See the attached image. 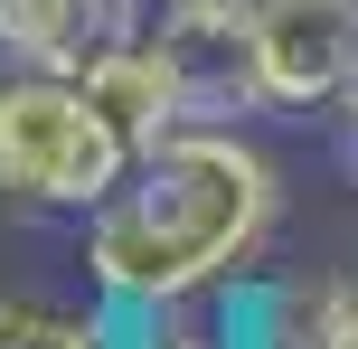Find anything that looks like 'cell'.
Listing matches in <instances>:
<instances>
[{
    "instance_id": "8",
    "label": "cell",
    "mask_w": 358,
    "mask_h": 349,
    "mask_svg": "<svg viewBox=\"0 0 358 349\" xmlns=\"http://www.w3.org/2000/svg\"><path fill=\"white\" fill-rule=\"evenodd\" d=\"M161 10H245V0H161Z\"/></svg>"
},
{
    "instance_id": "3",
    "label": "cell",
    "mask_w": 358,
    "mask_h": 349,
    "mask_svg": "<svg viewBox=\"0 0 358 349\" xmlns=\"http://www.w3.org/2000/svg\"><path fill=\"white\" fill-rule=\"evenodd\" d=\"M245 66L264 113L340 104L358 76V0H245Z\"/></svg>"
},
{
    "instance_id": "6",
    "label": "cell",
    "mask_w": 358,
    "mask_h": 349,
    "mask_svg": "<svg viewBox=\"0 0 358 349\" xmlns=\"http://www.w3.org/2000/svg\"><path fill=\"white\" fill-rule=\"evenodd\" d=\"M0 349H123V312L104 293H85V302L0 293Z\"/></svg>"
},
{
    "instance_id": "1",
    "label": "cell",
    "mask_w": 358,
    "mask_h": 349,
    "mask_svg": "<svg viewBox=\"0 0 358 349\" xmlns=\"http://www.w3.org/2000/svg\"><path fill=\"white\" fill-rule=\"evenodd\" d=\"M273 227H283L273 161L236 123H179L85 218L76 264H85V293H104L113 312H151V302L236 293L264 264Z\"/></svg>"
},
{
    "instance_id": "5",
    "label": "cell",
    "mask_w": 358,
    "mask_h": 349,
    "mask_svg": "<svg viewBox=\"0 0 358 349\" xmlns=\"http://www.w3.org/2000/svg\"><path fill=\"white\" fill-rule=\"evenodd\" d=\"M161 0H0L10 19V48L19 66H48V76H85L113 38H132Z\"/></svg>"
},
{
    "instance_id": "2",
    "label": "cell",
    "mask_w": 358,
    "mask_h": 349,
    "mask_svg": "<svg viewBox=\"0 0 358 349\" xmlns=\"http://www.w3.org/2000/svg\"><path fill=\"white\" fill-rule=\"evenodd\" d=\"M132 161H142V142L85 94V76L19 66L10 85H0V199L85 227L94 208L132 180Z\"/></svg>"
},
{
    "instance_id": "4",
    "label": "cell",
    "mask_w": 358,
    "mask_h": 349,
    "mask_svg": "<svg viewBox=\"0 0 358 349\" xmlns=\"http://www.w3.org/2000/svg\"><path fill=\"white\" fill-rule=\"evenodd\" d=\"M85 94L113 113V123L132 132V142H161V132H179V123H198V85H189V57H179V38L161 29V10L142 19L132 38H113L104 57L85 66Z\"/></svg>"
},
{
    "instance_id": "7",
    "label": "cell",
    "mask_w": 358,
    "mask_h": 349,
    "mask_svg": "<svg viewBox=\"0 0 358 349\" xmlns=\"http://www.w3.org/2000/svg\"><path fill=\"white\" fill-rule=\"evenodd\" d=\"M19 76V48H10V19H0V85Z\"/></svg>"
}]
</instances>
